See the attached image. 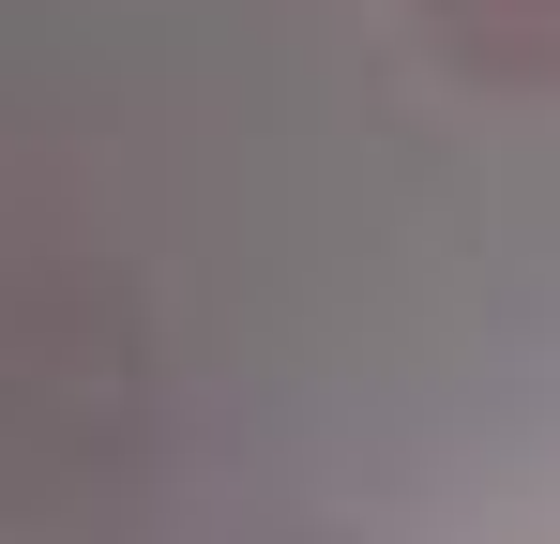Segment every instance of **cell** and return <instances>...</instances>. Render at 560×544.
<instances>
[{"mask_svg": "<svg viewBox=\"0 0 560 544\" xmlns=\"http://www.w3.org/2000/svg\"><path fill=\"white\" fill-rule=\"evenodd\" d=\"M409 31L440 46V76L560 106V0H409Z\"/></svg>", "mask_w": 560, "mask_h": 544, "instance_id": "obj_1", "label": "cell"}]
</instances>
